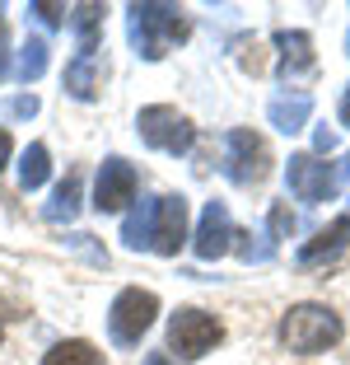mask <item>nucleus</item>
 Returning <instances> with one entry per match:
<instances>
[{
    "instance_id": "1",
    "label": "nucleus",
    "mask_w": 350,
    "mask_h": 365,
    "mask_svg": "<svg viewBox=\"0 0 350 365\" xmlns=\"http://www.w3.org/2000/svg\"><path fill=\"white\" fill-rule=\"evenodd\" d=\"M122 244L127 248H145V253H159V258H178V248L187 244V197H149L136 211L122 220Z\"/></svg>"
},
{
    "instance_id": "2",
    "label": "nucleus",
    "mask_w": 350,
    "mask_h": 365,
    "mask_svg": "<svg viewBox=\"0 0 350 365\" xmlns=\"http://www.w3.org/2000/svg\"><path fill=\"white\" fill-rule=\"evenodd\" d=\"M127 38L140 61H164L178 43H187V14L169 0H136L127 5Z\"/></svg>"
},
{
    "instance_id": "3",
    "label": "nucleus",
    "mask_w": 350,
    "mask_h": 365,
    "mask_svg": "<svg viewBox=\"0 0 350 365\" xmlns=\"http://www.w3.org/2000/svg\"><path fill=\"white\" fill-rule=\"evenodd\" d=\"M276 337H280V346L295 351V356H318V351H327V346H336L341 337H346V323H341L336 309H327V304H318V300H304V304H290L285 309Z\"/></svg>"
},
{
    "instance_id": "4",
    "label": "nucleus",
    "mask_w": 350,
    "mask_h": 365,
    "mask_svg": "<svg viewBox=\"0 0 350 365\" xmlns=\"http://www.w3.org/2000/svg\"><path fill=\"white\" fill-rule=\"evenodd\" d=\"M154 314H159V295L154 290H140V286L117 290L112 309H107V337L117 346H140V337L154 328Z\"/></svg>"
},
{
    "instance_id": "5",
    "label": "nucleus",
    "mask_w": 350,
    "mask_h": 365,
    "mask_svg": "<svg viewBox=\"0 0 350 365\" xmlns=\"http://www.w3.org/2000/svg\"><path fill=\"white\" fill-rule=\"evenodd\" d=\"M271 164H276L271 160V145H266L253 127H233L229 136H224V173H229V182L257 187V182L271 178Z\"/></svg>"
},
{
    "instance_id": "6",
    "label": "nucleus",
    "mask_w": 350,
    "mask_h": 365,
    "mask_svg": "<svg viewBox=\"0 0 350 365\" xmlns=\"http://www.w3.org/2000/svg\"><path fill=\"white\" fill-rule=\"evenodd\" d=\"M136 131L149 150H164V155H187L196 145V127L182 118L173 103H149L136 113Z\"/></svg>"
},
{
    "instance_id": "7",
    "label": "nucleus",
    "mask_w": 350,
    "mask_h": 365,
    "mask_svg": "<svg viewBox=\"0 0 350 365\" xmlns=\"http://www.w3.org/2000/svg\"><path fill=\"white\" fill-rule=\"evenodd\" d=\"M220 342H224V323L206 309H191L187 304V309H178L169 319V351H178L182 361H201Z\"/></svg>"
},
{
    "instance_id": "8",
    "label": "nucleus",
    "mask_w": 350,
    "mask_h": 365,
    "mask_svg": "<svg viewBox=\"0 0 350 365\" xmlns=\"http://www.w3.org/2000/svg\"><path fill=\"white\" fill-rule=\"evenodd\" d=\"M285 182H290V192H295L304 206L336 202V192H341V173H336V164H327L322 155H308V150H304V155H290Z\"/></svg>"
},
{
    "instance_id": "9",
    "label": "nucleus",
    "mask_w": 350,
    "mask_h": 365,
    "mask_svg": "<svg viewBox=\"0 0 350 365\" xmlns=\"http://www.w3.org/2000/svg\"><path fill=\"white\" fill-rule=\"evenodd\" d=\"M136 164H127L122 155H107L103 164H98V178H94V211L107 215V211H127L131 202H136Z\"/></svg>"
},
{
    "instance_id": "10",
    "label": "nucleus",
    "mask_w": 350,
    "mask_h": 365,
    "mask_svg": "<svg viewBox=\"0 0 350 365\" xmlns=\"http://www.w3.org/2000/svg\"><path fill=\"white\" fill-rule=\"evenodd\" d=\"M233 220H229V206L224 202H206V211H201V220H196V235H191V248H196V258L201 262H215V258H224L233 248Z\"/></svg>"
},
{
    "instance_id": "11",
    "label": "nucleus",
    "mask_w": 350,
    "mask_h": 365,
    "mask_svg": "<svg viewBox=\"0 0 350 365\" xmlns=\"http://www.w3.org/2000/svg\"><path fill=\"white\" fill-rule=\"evenodd\" d=\"M276 47H280V61H276V80H299V76H313V38L304 29H276Z\"/></svg>"
},
{
    "instance_id": "12",
    "label": "nucleus",
    "mask_w": 350,
    "mask_h": 365,
    "mask_svg": "<svg viewBox=\"0 0 350 365\" xmlns=\"http://www.w3.org/2000/svg\"><path fill=\"white\" fill-rule=\"evenodd\" d=\"M346 248H350V215H336L327 230H318L308 244H299L295 258H299V267H322V262H332Z\"/></svg>"
},
{
    "instance_id": "13",
    "label": "nucleus",
    "mask_w": 350,
    "mask_h": 365,
    "mask_svg": "<svg viewBox=\"0 0 350 365\" xmlns=\"http://www.w3.org/2000/svg\"><path fill=\"white\" fill-rule=\"evenodd\" d=\"M103 80H107V66L98 61V56H75V61L65 66V94L80 98V103H94Z\"/></svg>"
},
{
    "instance_id": "14",
    "label": "nucleus",
    "mask_w": 350,
    "mask_h": 365,
    "mask_svg": "<svg viewBox=\"0 0 350 365\" xmlns=\"http://www.w3.org/2000/svg\"><path fill=\"white\" fill-rule=\"evenodd\" d=\"M266 118H271V127H276V131L295 136V131H304V127H308V118H313V94L295 89V94H280V98H271V108H266Z\"/></svg>"
},
{
    "instance_id": "15",
    "label": "nucleus",
    "mask_w": 350,
    "mask_h": 365,
    "mask_svg": "<svg viewBox=\"0 0 350 365\" xmlns=\"http://www.w3.org/2000/svg\"><path fill=\"white\" fill-rule=\"evenodd\" d=\"M80 192H85V178H80V169H70V173H65V178L52 187V202L43 206V215L52 220V225L75 220V215H80Z\"/></svg>"
},
{
    "instance_id": "16",
    "label": "nucleus",
    "mask_w": 350,
    "mask_h": 365,
    "mask_svg": "<svg viewBox=\"0 0 350 365\" xmlns=\"http://www.w3.org/2000/svg\"><path fill=\"white\" fill-rule=\"evenodd\" d=\"M103 5L98 0H85V5H70V24H75V38H80V56H94L98 52V38H103Z\"/></svg>"
},
{
    "instance_id": "17",
    "label": "nucleus",
    "mask_w": 350,
    "mask_h": 365,
    "mask_svg": "<svg viewBox=\"0 0 350 365\" xmlns=\"http://www.w3.org/2000/svg\"><path fill=\"white\" fill-rule=\"evenodd\" d=\"M47 173H52V155H47L43 140H33L28 150H23V160H19V187L23 192H38L47 182Z\"/></svg>"
},
{
    "instance_id": "18",
    "label": "nucleus",
    "mask_w": 350,
    "mask_h": 365,
    "mask_svg": "<svg viewBox=\"0 0 350 365\" xmlns=\"http://www.w3.org/2000/svg\"><path fill=\"white\" fill-rule=\"evenodd\" d=\"M43 365H103V351L94 342H85V337H70V342H56L43 356Z\"/></svg>"
},
{
    "instance_id": "19",
    "label": "nucleus",
    "mask_w": 350,
    "mask_h": 365,
    "mask_svg": "<svg viewBox=\"0 0 350 365\" xmlns=\"http://www.w3.org/2000/svg\"><path fill=\"white\" fill-rule=\"evenodd\" d=\"M47 38H23V47H19V61H14V76L23 80V85H33V80H43V71H47Z\"/></svg>"
},
{
    "instance_id": "20",
    "label": "nucleus",
    "mask_w": 350,
    "mask_h": 365,
    "mask_svg": "<svg viewBox=\"0 0 350 365\" xmlns=\"http://www.w3.org/2000/svg\"><path fill=\"white\" fill-rule=\"evenodd\" d=\"M233 253H238L243 262H271V258H276V244H271V235L238 230V235H233Z\"/></svg>"
},
{
    "instance_id": "21",
    "label": "nucleus",
    "mask_w": 350,
    "mask_h": 365,
    "mask_svg": "<svg viewBox=\"0 0 350 365\" xmlns=\"http://www.w3.org/2000/svg\"><path fill=\"white\" fill-rule=\"evenodd\" d=\"M295 230H299V215L290 211V202H276V206H271V215H266V235H271V244L290 239Z\"/></svg>"
},
{
    "instance_id": "22",
    "label": "nucleus",
    "mask_w": 350,
    "mask_h": 365,
    "mask_svg": "<svg viewBox=\"0 0 350 365\" xmlns=\"http://www.w3.org/2000/svg\"><path fill=\"white\" fill-rule=\"evenodd\" d=\"M28 14L38 24H47V29H65V19H70V10L61 0H28Z\"/></svg>"
},
{
    "instance_id": "23",
    "label": "nucleus",
    "mask_w": 350,
    "mask_h": 365,
    "mask_svg": "<svg viewBox=\"0 0 350 365\" xmlns=\"http://www.w3.org/2000/svg\"><path fill=\"white\" fill-rule=\"evenodd\" d=\"M233 52H238V66H243V71H262V56H257V43L253 38H233Z\"/></svg>"
},
{
    "instance_id": "24",
    "label": "nucleus",
    "mask_w": 350,
    "mask_h": 365,
    "mask_svg": "<svg viewBox=\"0 0 350 365\" xmlns=\"http://www.w3.org/2000/svg\"><path fill=\"white\" fill-rule=\"evenodd\" d=\"M14 76V66H10V24L0 19V85Z\"/></svg>"
},
{
    "instance_id": "25",
    "label": "nucleus",
    "mask_w": 350,
    "mask_h": 365,
    "mask_svg": "<svg viewBox=\"0 0 350 365\" xmlns=\"http://www.w3.org/2000/svg\"><path fill=\"white\" fill-rule=\"evenodd\" d=\"M5 113H10V118H33V113H38V98H33V94H19V98H10V103H5Z\"/></svg>"
},
{
    "instance_id": "26",
    "label": "nucleus",
    "mask_w": 350,
    "mask_h": 365,
    "mask_svg": "<svg viewBox=\"0 0 350 365\" xmlns=\"http://www.w3.org/2000/svg\"><path fill=\"white\" fill-rule=\"evenodd\" d=\"M10 155H14V140H10V131H0V169L10 164Z\"/></svg>"
},
{
    "instance_id": "27",
    "label": "nucleus",
    "mask_w": 350,
    "mask_h": 365,
    "mask_svg": "<svg viewBox=\"0 0 350 365\" xmlns=\"http://www.w3.org/2000/svg\"><path fill=\"white\" fill-rule=\"evenodd\" d=\"M313 145H318V155H327V150H332V131H327V127H318V136H313Z\"/></svg>"
},
{
    "instance_id": "28",
    "label": "nucleus",
    "mask_w": 350,
    "mask_h": 365,
    "mask_svg": "<svg viewBox=\"0 0 350 365\" xmlns=\"http://www.w3.org/2000/svg\"><path fill=\"white\" fill-rule=\"evenodd\" d=\"M341 127H350V85H346V94H341Z\"/></svg>"
},
{
    "instance_id": "29",
    "label": "nucleus",
    "mask_w": 350,
    "mask_h": 365,
    "mask_svg": "<svg viewBox=\"0 0 350 365\" xmlns=\"http://www.w3.org/2000/svg\"><path fill=\"white\" fill-rule=\"evenodd\" d=\"M145 365H173V361H169L164 351H149V356H145Z\"/></svg>"
},
{
    "instance_id": "30",
    "label": "nucleus",
    "mask_w": 350,
    "mask_h": 365,
    "mask_svg": "<svg viewBox=\"0 0 350 365\" xmlns=\"http://www.w3.org/2000/svg\"><path fill=\"white\" fill-rule=\"evenodd\" d=\"M346 178H350V155H346Z\"/></svg>"
},
{
    "instance_id": "31",
    "label": "nucleus",
    "mask_w": 350,
    "mask_h": 365,
    "mask_svg": "<svg viewBox=\"0 0 350 365\" xmlns=\"http://www.w3.org/2000/svg\"><path fill=\"white\" fill-rule=\"evenodd\" d=\"M346 52H350V33H346Z\"/></svg>"
}]
</instances>
